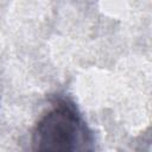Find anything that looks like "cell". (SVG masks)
<instances>
[{
    "label": "cell",
    "instance_id": "cell-1",
    "mask_svg": "<svg viewBox=\"0 0 152 152\" xmlns=\"http://www.w3.org/2000/svg\"><path fill=\"white\" fill-rule=\"evenodd\" d=\"M32 145L38 151H91L94 137L77 107L59 100L37 121Z\"/></svg>",
    "mask_w": 152,
    "mask_h": 152
}]
</instances>
